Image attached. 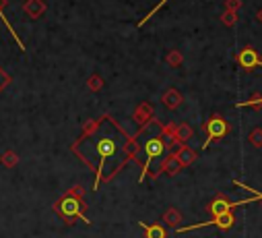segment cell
<instances>
[{
    "mask_svg": "<svg viewBox=\"0 0 262 238\" xmlns=\"http://www.w3.org/2000/svg\"><path fill=\"white\" fill-rule=\"evenodd\" d=\"M93 149H95V155L99 157V166H97V183H95V187H99V178L103 176V166H105V162L107 160H112V157H116V153L120 151V143L112 137V135H107V133H103V135H99L95 141H93Z\"/></svg>",
    "mask_w": 262,
    "mask_h": 238,
    "instance_id": "obj_1",
    "label": "cell"
},
{
    "mask_svg": "<svg viewBox=\"0 0 262 238\" xmlns=\"http://www.w3.org/2000/svg\"><path fill=\"white\" fill-rule=\"evenodd\" d=\"M56 213L62 215L64 220H67V224H73L75 217H81L85 224H89V220L85 217V203L79 201V197H73V195H67L62 197L56 205H54Z\"/></svg>",
    "mask_w": 262,
    "mask_h": 238,
    "instance_id": "obj_2",
    "label": "cell"
},
{
    "mask_svg": "<svg viewBox=\"0 0 262 238\" xmlns=\"http://www.w3.org/2000/svg\"><path fill=\"white\" fill-rule=\"evenodd\" d=\"M143 151H145V160H143V176H141V178L147 176L149 166H151L155 160L163 157V153H165V141H163V137H161V135L149 137V139L145 141V145H143Z\"/></svg>",
    "mask_w": 262,
    "mask_h": 238,
    "instance_id": "obj_3",
    "label": "cell"
},
{
    "mask_svg": "<svg viewBox=\"0 0 262 238\" xmlns=\"http://www.w3.org/2000/svg\"><path fill=\"white\" fill-rule=\"evenodd\" d=\"M207 131H209V139H207V143H205V147L213 141V139H221V137H225L227 135V123L223 121V118L221 116H213L211 118V121H209V125L205 127Z\"/></svg>",
    "mask_w": 262,
    "mask_h": 238,
    "instance_id": "obj_4",
    "label": "cell"
},
{
    "mask_svg": "<svg viewBox=\"0 0 262 238\" xmlns=\"http://www.w3.org/2000/svg\"><path fill=\"white\" fill-rule=\"evenodd\" d=\"M237 61H239V65L244 67V69H254V67H262V61H260V56L252 50V48H246V50H242L239 52V56H237Z\"/></svg>",
    "mask_w": 262,
    "mask_h": 238,
    "instance_id": "obj_5",
    "label": "cell"
},
{
    "mask_svg": "<svg viewBox=\"0 0 262 238\" xmlns=\"http://www.w3.org/2000/svg\"><path fill=\"white\" fill-rule=\"evenodd\" d=\"M141 226L145 228V238H167V232L161 224H151V226L141 224Z\"/></svg>",
    "mask_w": 262,
    "mask_h": 238,
    "instance_id": "obj_6",
    "label": "cell"
},
{
    "mask_svg": "<svg viewBox=\"0 0 262 238\" xmlns=\"http://www.w3.org/2000/svg\"><path fill=\"white\" fill-rule=\"evenodd\" d=\"M180 168H182V164H180V162H178V157L171 153V155H167V160H163L161 172H165V174L173 176V174H178V172H180Z\"/></svg>",
    "mask_w": 262,
    "mask_h": 238,
    "instance_id": "obj_7",
    "label": "cell"
},
{
    "mask_svg": "<svg viewBox=\"0 0 262 238\" xmlns=\"http://www.w3.org/2000/svg\"><path fill=\"white\" fill-rule=\"evenodd\" d=\"M176 157H178V162H180L182 168H184V166H190V164L196 160V153H194L192 149H188V147H182V149L176 153Z\"/></svg>",
    "mask_w": 262,
    "mask_h": 238,
    "instance_id": "obj_8",
    "label": "cell"
},
{
    "mask_svg": "<svg viewBox=\"0 0 262 238\" xmlns=\"http://www.w3.org/2000/svg\"><path fill=\"white\" fill-rule=\"evenodd\" d=\"M163 222H165V226H180L182 213H180L176 207H169V209L165 211V215H163Z\"/></svg>",
    "mask_w": 262,
    "mask_h": 238,
    "instance_id": "obj_9",
    "label": "cell"
},
{
    "mask_svg": "<svg viewBox=\"0 0 262 238\" xmlns=\"http://www.w3.org/2000/svg\"><path fill=\"white\" fill-rule=\"evenodd\" d=\"M250 143L254 145V147H262V129H254L252 133H250Z\"/></svg>",
    "mask_w": 262,
    "mask_h": 238,
    "instance_id": "obj_10",
    "label": "cell"
},
{
    "mask_svg": "<svg viewBox=\"0 0 262 238\" xmlns=\"http://www.w3.org/2000/svg\"><path fill=\"white\" fill-rule=\"evenodd\" d=\"M176 135H178V139H180V141H188V139L192 137V131H190V127H188V125H182V127L176 131Z\"/></svg>",
    "mask_w": 262,
    "mask_h": 238,
    "instance_id": "obj_11",
    "label": "cell"
},
{
    "mask_svg": "<svg viewBox=\"0 0 262 238\" xmlns=\"http://www.w3.org/2000/svg\"><path fill=\"white\" fill-rule=\"evenodd\" d=\"M165 104H167L169 108H176V106L180 104V95H178V91H169V95L165 97Z\"/></svg>",
    "mask_w": 262,
    "mask_h": 238,
    "instance_id": "obj_12",
    "label": "cell"
},
{
    "mask_svg": "<svg viewBox=\"0 0 262 238\" xmlns=\"http://www.w3.org/2000/svg\"><path fill=\"white\" fill-rule=\"evenodd\" d=\"M17 160H19V157H17L13 151H7V153L3 155V164H5V166H15Z\"/></svg>",
    "mask_w": 262,
    "mask_h": 238,
    "instance_id": "obj_13",
    "label": "cell"
},
{
    "mask_svg": "<svg viewBox=\"0 0 262 238\" xmlns=\"http://www.w3.org/2000/svg\"><path fill=\"white\" fill-rule=\"evenodd\" d=\"M239 7H242V0H227V9H229V11L235 13Z\"/></svg>",
    "mask_w": 262,
    "mask_h": 238,
    "instance_id": "obj_14",
    "label": "cell"
},
{
    "mask_svg": "<svg viewBox=\"0 0 262 238\" xmlns=\"http://www.w3.org/2000/svg\"><path fill=\"white\" fill-rule=\"evenodd\" d=\"M9 83V77H7V73L3 71V69H0V91H3L5 89V85Z\"/></svg>",
    "mask_w": 262,
    "mask_h": 238,
    "instance_id": "obj_15",
    "label": "cell"
},
{
    "mask_svg": "<svg viewBox=\"0 0 262 238\" xmlns=\"http://www.w3.org/2000/svg\"><path fill=\"white\" fill-rule=\"evenodd\" d=\"M225 23H229V25L235 23V13H233V11H229V13L225 15Z\"/></svg>",
    "mask_w": 262,
    "mask_h": 238,
    "instance_id": "obj_16",
    "label": "cell"
},
{
    "mask_svg": "<svg viewBox=\"0 0 262 238\" xmlns=\"http://www.w3.org/2000/svg\"><path fill=\"white\" fill-rule=\"evenodd\" d=\"M258 199H262V193H260V195H258Z\"/></svg>",
    "mask_w": 262,
    "mask_h": 238,
    "instance_id": "obj_17",
    "label": "cell"
},
{
    "mask_svg": "<svg viewBox=\"0 0 262 238\" xmlns=\"http://www.w3.org/2000/svg\"><path fill=\"white\" fill-rule=\"evenodd\" d=\"M260 19H262V13H260Z\"/></svg>",
    "mask_w": 262,
    "mask_h": 238,
    "instance_id": "obj_18",
    "label": "cell"
}]
</instances>
